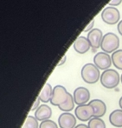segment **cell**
I'll return each mask as SVG.
<instances>
[{
    "mask_svg": "<svg viewBox=\"0 0 122 128\" xmlns=\"http://www.w3.org/2000/svg\"><path fill=\"white\" fill-rule=\"evenodd\" d=\"M102 38H103V35L100 29H93L87 33V39L90 43L93 52H95L98 48L100 47Z\"/></svg>",
    "mask_w": 122,
    "mask_h": 128,
    "instance_id": "9",
    "label": "cell"
},
{
    "mask_svg": "<svg viewBox=\"0 0 122 128\" xmlns=\"http://www.w3.org/2000/svg\"><path fill=\"white\" fill-rule=\"evenodd\" d=\"M121 84H122V74H121Z\"/></svg>",
    "mask_w": 122,
    "mask_h": 128,
    "instance_id": "28",
    "label": "cell"
},
{
    "mask_svg": "<svg viewBox=\"0 0 122 128\" xmlns=\"http://www.w3.org/2000/svg\"><path fill=\"white\" fill-rule=\"evenodd\" d=\"M66 60H67V56H66V55H64L63 57H62V60H61L60 62H59L58 66H63V64H64V63L66 62Z\"/></svg>",
    "mask_w": 122,
    "mask_h": 128,
    "instance_id": "24",
    "label": "cell"
},
{
    "mask_svg": "<svg viewBox=\"0 0 122 128\" xmlns=\"http://www.w3.org/2000/svg\"><path fill=\"white\" fill-rule=\"evenodd\" d=\"M73 98L75 104H77V106L87 104L90 100V92L86 87H82V86L77 87L74 91Z\"/></svg>",
    "mask_w": 122,
    "mask_h": 128,
    "instance_id": "8",
    "label": "cell"
},
{
    "mask_svg": "<svg viewBox=\"0 0 122 128\" xmlns=\"http://www.w3.org/2000/svg\"><path fill=\"white\" fill-rule=\"evenodd\" d=\"M89 104L92 106L94 109V117L95 118H101L107 112V106L105 102L100 100H93L89 101Z\"/></svg>",
    "mask_w": 122,
    "mask_h": 128,
    "instance_id": "13",
    "label": "cell"
},
{
    "mask_svg": "<svg viewBox=\"0 0 122 128\" xmlns=\"http://www.w3.org/2000/svg\"><path fill=\"white\" fill-rule=\"evenodd\" d=\"M74 49L79 54H85L90 50L91 44L89 43L87 38H85L83 36L77 38L76 40L74 43Z\"/></svg>",
    "mask_w": 122,
    "mask_h": 128,
    "instance_id": "11",
    "label": "cell"
},
{
    "mask_svg": "<svg viewBox=\"0 0 122 128\" xmlns=\"http://www.w3.org/2000/svg\"><path fill=\"white\" fill-rule=\"evenodd\" d=\"M75 128H89L88 126L85 125V124H80V125H77Z\"/></svg>",
    "mask_w": 122,
    "mask_h": 128,
    "instance_id": "26",
    "label": "cell"
},
{
    "mask_svg": "<svg viewBox=\"0 0 122 128\" xmlns=\"http://www.w3.org/2000/svg\"><path fill=\"white\" fill-rule=\"evenodd\" d=\"M40 101H41L40 98L37 97V98H36V101L34 102L33 104H32V107H31V109H30V111H31V112H36V111H37V110L39 108V106H41Z\"/></svg>",
    "mask_w": 122,
    "mask_h": 128,
    "instance_id": "21",
    "label": "cell"
},
{
    "mask_svg": "<svg viewBox=\"0 0 122 128\" xmlns=\"http://www.w3.org/2000/svg\"><path fill=\"white\" fill-rule=\"evenodd\" d=\"M94 20H92L91 23L87 26V28L84 30V32H88V30H92L93 27H94Z\"/></svg>",
    "mask_w": 122,
    "mask_h": 128,
    "instance_id": "23",
    "label": "cell"
},
{
    "mask_svg": "<svg viewBox=\"0 0 122 128\" xmlns=\"http://www.w3.org/2000/svg\"><path fill=\"white\" fill-rule=\"evenodd\" d=\"M117 30H118V32H119V33L122 36V20L120 21L119 24H118Z\"/></svg>",
    "mask_w": 122,
    "mask_h": 128,
    "instance_id": "25",
    "label": "cell"
},
{
    "mask_svg": "<svg viewBox=\"0 0 122 128\" xmlns=\"http://www.w3.org/2000/svg\"><path fill=\"white\" fill-rule=\"evenodd\" d=\"M81 75L83 81L87 84H94L100 79V69L94 64H86L81 71Z\"/></svg>",
    "mask_w": 122,
    "mask_h": 128,
    "instance_id": "1",
    "label": "cell"
},
{
    "mask_svg": "<svg viewBox=\"0 0 122 128\" xmlns=\"http://www.w3.org/2000/svg\"><path fill=\"white\" fill-rule=\"evenodd\" d=\"M89 128H106V123L100 118H94L88 121Z\"/></svg>",
    "mask_w": 122,
    "mask_h": 128,
    "instance_id": "19",
    "label": "cell"
},
{
    "mask_svg": "<svg viewBox=\"0 0 122 128\" xmlns=\"http://www.w3.org/2000/svg\"><path fill=\"white\" fill-rule=\"evenodd\" d=\"M39 128H58V126L53 120H45V121H42L40 123Z\"/></svg>",
    "mask_w": 122,
    "mask_h": 128,
    "instance_id": "20",
    "label": "cell"
},
{
    "mask_svg": "<svg viewBox=\"0 0 122 128\" xmlns=\"http://www.w3.org/2000/svg\"><path fill=\"white\" fill-rule=\"evenodd\" d=\"M122 0H111L110 2L108 3V5L112 7H114V6H118L121 4Z\"/></svg>",
    "mask_w": 122,
    "mask_h": 128,
    "instance_id": "22",
    "label": "cell"
},
{
    "mask_svg": "<svg viewBox=\"0 0 122 128\" xmlns=\"http://www.w3.org/2000/svg\"><path fill=\"white\" fill-rule=\"evenodd\" d=\"M109 122L113 126L116 128L122 127V110L116 109L109 115Z\"/></svg>",
    "mask_w": 122,
    "mask_h": 128,
    "instance_id": "14",
    "label": "cell"
},
{
    "mask_svg": "<svg viewBox=\"0 0 122 128\" xmlns=\"http://www.w3.org/2000/svg\"><path fill=\"white\" fill-rule=\"evenodd\" d=\"M112 62L114 67L122 71V50H117L112 54Z\"/></svg>",
    "mask_w": 122,
    "mask_h": 128,
    "instance_id": "17",
    "label": "cell"
},
{
    "mask_svg": "<svg viewBox=\"0 0 122 128\" xmlns=\"http://www.w3.org/2000/svg\"><path fill=\"white\" fill-rule=\"evenodd\" d=\"M75 116L80 121H89L94 117V109L89 104L77 106L75 109Z\"/></svg>",
    "mask_w": 122,
    "mask_h": 128,
    "instance_id": "4",
    "label": "cell"
},
{
    "mask_svg": "<svg viewBox=\"0 0 122 128\" xmlns=\"http://www.w3.org/2000/svg\"><path fill=\"white\" fill-rule=\"evenodd\" d=\"M76 117L70 112H63L58 118V126L61 128H75L76 126Z\"/></svg>",
    "mask_w": 122,
    "mask_h": 128,
    "instance_id": "10",
    "label": "cell"
},
{
    "mask_svg": "<svg viewBox=\"0 0 122 128\" xmlns=\"http://www.w3.org/2000/svg\"><path fill=\"white\" fill-rule=\"evenodd\" d=\"M22 128H39L38 120L35 117L29 115L24 121V124Z\"/></svg>",
    "mask_w": 122,
    "mask_h": 128,
    "instance_id": "18",
    "label": "cell"
},
{
    "mask_svg": "<svg viewBox=\"0 0 122 128\" xmlns=\"http://www.w3.org/2000/svg\"><path fill=\"white\" fill-rule=\"evenodd\" d=\"M100 84L107 89H114L119 86L121 77L118 72L114 69L106 70L100 75Z\"/></svg>",
    "mask_w": 122,
    "mask_h": 128,
    "instance_id": "2",
    "label": "cell"
},
{
    "mask_svg": "<svg viewBox=\"0 0 122 128\" xmlns=\"http://www.w3.org/2000/svg\"><path fill=\"white\" fill-rule=\"evenodd\" d=\"M119 106H120V107H121V109L122 110V96L121 97V98H120V100H119Z\"/></svg>",
    "mask_w": 122,
    "mask_h": 128,
    "instance_id": "27",
    "label": "cell"
},
{
    "mask_svg": "<svg viewBox=\"0 0 122 128\" xmlns=\"http://www.w3.org/2000/svg\"><path fill=\"white\" fill-rule=\"evenodd\" d=\"M75 100H74L73 95H71L70 93H69V97H68L67 100L65 103L62 104H61L59 106V109L61 111H62L63 112H70L71 111H73L74 108H75Z\"/></svg>",
    "mask_w": 122,
    "mask_h": 128,
    "instance_id": "16",
    "label": "cell"
},
{
    "mask_svg": "<svg viewBox=\"0 0 122 128\" xmlns=\"http://www.w3.org/2000/svg\"><path fill=\"white\" fill-rule=\"evenodd\" d=\"M52 93H53V88L50 86V84L47 83V84H45V86H43L42 91L40 92V93H39V95H38V98H40L41 101L45 104V103L50 102Z\"/></svg>",
    "mask_w": 122,
    "mask_h": 128,
    "instance_id": "15",
    "label": "cell"
},
{
    "mask_svg": "<svg viewBox=\"0 0 122 128\" xmlns=\"http://www.w3.org/2000/svg\"><path fill=\"white\" fill-rule=\"evenodd\" d=\"M120 46V39L116 34L113 32L106 33L103 36L100 48L106 53H114Z\"/></svg>",
    "mask_w": 122,
    "mask_h": 128,
    "instance_id": "3",
    "label": "cell"
},
{
    "mask_svg": "<svg viewBox=\"0 0 122 128\" xmlns=\"http://www.w3.org/2000/svg\"><path fill=\"white\" fill-rule=\"evenodd\" d=\"M94 64L102 71L110 69L112 66V58L109 56L108 53H106L104 52H100L95 54L94 57Z\"/></svg>",
    "mask_w": 122,
    "mask_h": 128,
    "instance_id": "7",
    "label": "cell"
},
{
    "mask_svg": "<svg viewBox=\"0 0 122 128\" xmlns=\"http://www.w3.org/2000/svg\"><path fill=\"white\" fill-rule=\"evenodd\" d=\"M52 116V109L48 104H41L39 108L35 112V118L38 121H45L51 118Z\"/></svg>",
    "mask_w": 122,
    "mask_h": 128,
    "instance_id": "12",
    "label": "cell"
},
{
    "mask_svg": "<svg viewBox=\"0 0 122 128\" xmlns=\"http://www.w3.org/2000/svg\"><path fill=\"white\" fill-rule=\"evenodd\" d=\"M121 14L117 8L112 6H108L105 8L101 12V18L106 24L109 26L116 24L120 20Z\"/></svg>",
    "mask_w": 122,
    "mask_h": 128,
    "instance_id": "6",
    "label": "cell"
},
{
    "mask_svg": "<svg viewBox=\"0 0 122 128\" xmlns=\"http://www.w3.org/2000/svg\"><path fill=\"white\" fill-rule=\"evenodd\" d=\"M69 93L66 88L62 86H55L53 88V93H52L50 103L54 106H60L61 104H64L69 97Z\"/></svg>",
    "mask_w": 122,
    "mask_h": 128,
    "instance_id": "5",
    "label": "cell"
}]
</instances>
